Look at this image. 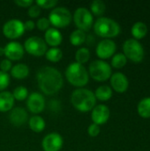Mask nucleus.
<instances>
[{"label":"nucleus","instance_id":"f3484780","mask_svg":"<svg viewBox=\"0 0 150 151\" xmlns=\"http://www.w3.org/2000/svg\"><path fill=\"white\" fill-rule=\"evenodd\" d=\"M9 120L14 127H21L28 120L27 111L21 107H15L10 111Z\"/></svg>","mask_w":150,"mask_h":151},{"label":"nucleus","instance_id":"393cba45","mask_svg":"<svg viewBox=\"0 0 150 151\" xmlns=\"http://www.w3.org/2000/svg\"><path fill=\"white\" fill-rule=\"evenodd\" d=\"M137 111L141 118H150V97H145L140 101L137 106Z\"/></svg>","mask_w":150,"mask_h":151},{"label":"nucleus","instance_id":"412c9836","mask_svg":"<svg viewBox=\"0 0 150 151\" xmlns=\"http://www.w3.org/2000/svg\"><path fill=\"white\" fill-rule=\"evenodd\" d=\"M95 94V96L96 98V100H99V101H102V102H106V101H109L111 96H112V89L110 86L108 85H102V86H99L95 91L94 92Z\"/></svg>","mask_w":150,"mask_h":151},{"label":"nucleus","instance_id":"4c0bfd02","mask_svg":"<svg viewBox=\"0 0 150 151\" xmlns=\"http://www.w3.org/2000/svg\"><path fill=\"white\" fill-rule=\"evenodd\" d=\"M24 27L26 31H32L35 27V23L32 19L26 20V22H24Z\"/></svg>","mask_w":150,"mask_h":151},{"label":"nucleus","instance_id":"f257e3e1","mask_svg":"<svg viewBox=\"0 0 150 151\" xmlns=\"http://www.w3.org/2000/svg\"><path fill=\"white\" fill-rule=\"evenodd\" d=\"M36 81L40 90L47 96H52L57 93L64 84L62 73L52 66L40 68L36 73Z\"/></svg>","mask_w":150,"mask_h":151},{"label":"nucleus","instance_id":"58836bf2","mask_svg":"<svg viewBox=\"0 0 150 151\" xmlns=\"http://www.w3.org/2000/svg\"><path fill=\"white\" fill-rule=\"evenodd\" d=\"M1 56H4V48L0 46V57Z\"/></svg>","mask_w":150,"mask_h":151},{"label":"nucleus","instance_id":"9b49d317","mask_svg":"<svg viewBox=\"0 0 150 151\" xmlns=\"http://www.w3.org/2000/svg\"><path fill=\"white\" fill-rule=\"evenodd\" d=\"M64 144L63 137L56 132L48 134L42 142V147L44 151H59Z\"/></svg>","mask_w":150,"mask_h":151},{"label":"nucleus","instance_id":"f03ea898","mask_svg":"<svg viewBox=\"0 0 150 151\" xmlns=\"http://www.w3.org/2000/svg\"><path fill=\"white\" fill-rule=\"evenodd\" d=\"M71 103L77 111L88 112L95 106L96 98L93 91L85 88H80L72 92L71 96Z\"/></svg>","mask_w":150,"mask_h":151},{"label":"nucleus","instance_id":"f8f14e48","mask_svg":"<svg viewBox=\"0 0 150 151\" xmlns=\"http://www.w3.org/2000/svg\"><path fill=\"white\" fill-rule=\"evenodd\" d=\"M116 43L111 39H103L98 42L95 50L97 57L101 60L108 59L111 57H113L116 52Z\"/></svg>","mask_w":150,"mask_h":151},{"label":"nucleus","instance_id":"423d86ee","mask_svg":"<svg viewBox=\"0 0 150 151\" xmlns=\"http://www.w3.org/2000/svg\"><path fill=\"white\" fill-rule=\"evenodd\" d=\"M49 20L50 23L55 28H63L70 25L72 16L71 12L63 6L55 7L51 10L50 13L49 14Z\"/></svg>","mask_w":150,"mask_h":151},{"label":"nucleus","instance_id":"b1692460","mask_svg":"<svg viewBox=\"0 0 150 151\" xmlns=\"http://www.w3.org/2000/svg\"><path fill=\"white\" fill-rule=\"evenodd\" d=\"M86 39H87L86 33L80 29H75L74 31H72L69 37L71 44L76 47L82 45L85 42Z\"/></svg>","mask_w":150,"mask_h":151},{"label":"nucleus","instance_id":"c9c22d12","mask_svg":"<svg viewBox=\"0 0 150 151\" xmlns=\"http://www.w3.org/2000/svg\"><path fill=\"white\" fill-rule=\"evenodd\" d=\"M11 67H12L11 61H10L7 58H4V59H3L0 62V71L1 72H4V73H8V72L11 71Z\"/></svg>","mask_w":150,"mask_h":151},{"label":"nucleus","instance_id":"dca6fc26","mask_svg":"<svg viewBox=\"0 0 150 151\" xmlns=\"http://www.w3.org/2000/svg\"><path fill=\"white\" fill-rule=\"evenodd\" d=\"M111 89H114L117 93L122 94L125 93L128 87L129 81L127 77L122 73H115L111 76Z\"/></svg>","mask_w":150,"mask_h":151},{"label":"nucleus","instance_id":"4468645a","mask_svg":"<svg viewBox=\"0 0 150 151\" xmlns=\"http://www.w3.org/2000/svg\"><path fill=\"white\" fill-rule=\"evenodd\" d=\"M4 48V56L10 61L20 60L25 53L23 46L18 42L11 41L8 42Z\"/></svg>","mask_w":150,"mask_h":151},{"label":"nucleus","instance_id":"5701e85b","mask_svg":"<svg viewBox=\"0 0 150 151\" xmlns=\"http://www.w3.org/2000/svg\"><path fill=\"white\" fill-rule=\"evenodd\" d=\"M28 125H29V128L33 132L41 133L45 129L46 123L42 117H41L39 115H34L29 119Z\"/></svg>","mask_w":150,"mask_h":151},{"label":"nucleus","instance_id":"39448f33","mask_svg":"<svg viewBox=\"0 0 150 151\" xmlns=\"http://www.w3.org/2000/svg\"><path fill=\"white\" fill-rule=\"evenodd\" d=\"M88 74L93 80L103 82L109 80L112 74L111 66L104 60H94L88 67Z\"/></svg>","mask_w":150,"mask_h":151},{"label":"nucleus","instance_id":"0eeeda50","mask_svg":"<svg viewBox=\"0 0 150 151\" xmlns=\"http://www.w3.org/2000/svg\"><path fill=\"white\" fill-rule=\"evenodd\" d=\"M123 51L126 58L133 63H141L144 58V49L139 41L128 39L123 44Z\"/></svg>","mask_w":150,"mask_h":151},{"label":"nucleus","instance_id":"c85d7f7f","mask_svg":"<svg viewBox=\"0 0 150 151\" xmlns=\"http://www.w3.org/2000/svg\"><path fill=\"white\" fill-rule=\"evenodd\" d=\"M127 63V58L123 53H118L115 54L111 58V66L116 69H121L123 68Z\"/></svg>","mask_w":150,"mask_h":151},{"label":"nucleus","instance_id":"2eb2a0df","mask_svg":"<svg viewBox=\"0 0 150 151\" xmlns=\"http://www.w3.org/2000/svg\"><path fill=\"white\" fill-rule=\"evenodd\" d=\"M110 109L104 104L95 105L91 111V119L94 124L98 126L105 124L110 119Z\"/></svg>","mask_w":150,"mask_h":151},{"label":"nucleus","instance_id":"4be33fe9","mask_svg":"<svg viewBox=\"0 0 150 151\" xmlns=\"http://www.w3.org/2000/svg\"><path fill=\"white\" fill-rule=\"evenodd\" d=\"M131 33L133 36V39L135 40H141L143 39L147 34H148V27L147 25L142 21H138L133 24L131 29Z\"/></svg>","mask_w":150,"mask_h":151},{"label":"nucleus","instance_id":"a211bd4d","mask_svg":"<svg viewBox=\"0 0 150 151\" xmlns=\"http://www.w3.org/2000/svg\"><path fill=\"white\" fill-rule=\"evenodd\" d=\"M63 41V36L61 32L55 28L50 27L44 34V42L47 45H50L51 48L58 47Z\"/></svg>","mask_w":150,"mask_h":151},{"label":"nucleus","instance_id":"f704fd0d","mask_svg":"<svg viewBox=\"0 0 150 151\" xmlns=\"http://www.w3.org/2000/svg\"><path fill=\"white\" fill-rule=\"evenodd\" d=\"M100 132H101V128H100V126L96 125V124H94L92 123L88 128V134L90 137H96L100 134Z\"/></svg>","mask_w":150,"mask_h":151},{"label":"nucleus","instance_id":"cd10ccee","mask_svg":"<svg viewBox=\"0 0 150 151\" xmlns=\"http://www.w3.org/2000/svg\"><path fill=\"white\" fill-rule=\"evenodd\" d=\"M90 58V51L88 48L82 47L77 50L75 53V62L80 65L86 64Z\"/></svg>","mask_w":150,"mask_h":151},{"label":"nucleus","instance_id":"6e6552de","mask_svg":"<svg viewBox=\"0 0 150 151\" xmlns=\"http://www.w3.org/2000/svg\"><path fill=\"white\" fill-rule=\"evenodd\" d=\"M72 19L77 29L87 32L91 29L94 25V17L90 11L85 7H79L75 10Z\"/></svg>","mask_w":150,"mask_h":151},{"label":"nucleus","instance_id":"7ed1b4c3","mask_svg":"<svg viewBox=\"0 0 150 151\" xmlns=\"http://www.w3.org/2000/svg\"><path fill=\"white\" fill-rule=\"evenodd\" d=\"M93 26L95 35L104 39L117 37L121 31L119 24L116 20L108 17L98 18Z\"/></svg>","mask_w":150,"mask_h":151},{"label":"nucleus","instance_id":"20e7f679","mask_svg":"<svg viewBox=\"0 0 150 151\" xmlns=\"http://www.w3.org/2000/svg\"><path fill=\"white\" fill-rule=\"evenodd\" d=\"M65 78L70 84L78 88H84L89 81V74L86 67L76 62H72L67 66Z\"/></svg>","mask_w":150,"mask_h":151},{"label":"nucleus","instance_id":"aec40b11","mask_svg":"<svg viewBox=\"0 0 150 151\" xmlns=\"http://www.w3.org/2000/svg\"><path fill=\"white\" fill-rule=\"evenodd\" d=\"M11 76L16 80H24L29 75V67L22 63L13 65L10 71Z\"/></svg>","mask_w":150,"mask_h":151},{"label":"nucleus","instance_id":"6ab92c4d","mask_svg":"<svg viewBox=\"0 0 150 151\" xmlns=\"http://www.w3.org/2000/svg\"><path fill=\"white\" fill-rule=\"evenodd\" d=\"M14 98L11 92L2 91L0 92V112L10 111L14 106Z\"/></svg>","mask_w":150,"mask_h":151},{"label":"nucleus","instance_id":"ddd939ff","mask_svg":"<svg viewBox=\"0 0 150 151\" xmlns=\"http://www.w3.org/2000/svg\"><path fill=\"white\" fill-rule=\"evenodd\" d=\"M27 107L28 111L35 115L41 113L45 108V98L44 96L38 93L33 92L28 95L27 98Z\"/></svg>","mask_w":150,"mask_h":151},{"label":"nucleus","instance_id":"c756f323","mask_svg":"<svg viewBox=\"0 0 150 151\" xmlns=\"http://www.w3.org/2000/svg\"><path fill=\"white\" fill-rule=\"evenodd\" d=\"M11 94L13 96L14 100L17 101H24L28 97V90L24 86H19L15 88Z\"/></svg>","mask_w":150,"mask_h":151},{"label":"nucleus","instance_id":"e433bc0d","mask_svg":"<svg viewBox=\"0 0 150 151\" xmlns=\"http://www.w3.org/2000/svg\"><path fill=\"white\" fill-rule=\"evenodd\" d=\"M14 4H17L19 7H23V8H29L32 4H34V2L33 0H15Z\"/></svg>","mask_w":150,"mask_h":151},{"label":"nucleus","instance_id":"1a4fd4ad","mask_svg":"<svg viewBox=\"0 0 150 151\" xmlns=\"http://www.w3.org/2000/svg\"><path fill=\"white\" fill-rule=\"evenodd\" d=\"M23 48L25 51L32 56L42 57L45 55L48 50V45L41 37L31 36L25 41Z\"/></svg>","mask_w":150,"mask_h":151},{"label":"nucleus","instance_id":"72a5a7b5","mask_svg":"<svg viewBox=\"0 0 150 151\" xmlns=\"http://www.w3.org/2000/svg\"><path fill=\"white\" fill-rule=\"evenodd\" d=\"M27 14L30 18L32 19H34V18H37L39 17V15L41 14V8L34 3V4H32L28 10H27Z\"/></svg>","mask_w":150,"mask_h":151},{"label":"nucleus","instance_id":"a878e982","mask_svg":"<svg viewBox=\"0 0 150 151\" xmlns=\"http://www.w3.org/2000/svg\"><path fill=\"white\" fill-rule=\"evenodd\" d=\"M45 57H46L48 61L52 62V63H57V62H59L62 59L63 51L58 47L50 48V49L47 50V51L45 53Z\"/></svg>","mask_w":150,"mask_h":151},{"label":"nucleus","instance_id":"9d476101","mask_svg":"<svg viewBox=\"0 0 150 151\" xmlns=\"http://www.w3.org/2000/svg\"><path fill=\"white\" fill-rule=\"evenodd\" d=\"M3 34L4 35L10 39L15 40L22 36L25 33L24 22L19 19H11L7 20L3 26Z\"/></svg>","mask_w":150,"mask_h":151},{"label":"nucleus","instance_id":"2f4dec72","mask_svg":"<svg viewBox=\"0 0 150 151\" xmlns=\"http://www.w3.org/2000/svg\"><path fill=\"white\" fill-rule=\"evenodd\" d=\"M10 84V75L6 73L0 71V92L4 91V89Z\"/></svg>","mask_w":150,"mask_h":151},{"label":"nucleus","instance_id":"7c9ffc66","mask_svg":"<svg viewBox=\"0 0 150 151\" xmlns=\"http://www.w3.org/2000/svg\"><path fill=\"white\" fill-rule=\"evenodd\" d=\"M34 3L41 9H54L57 4V0H37Z\"/></svg>","mask_w":150,"mask_h":151},{"label":"nucleus","instance_id":"bb28decb","mask_svg":"<svg viewBox=\"0 0 150 151\" xmlns=\"http://www.w3.org/2000/svg\"><path fill=\"white\" fill-rule=\"evenodd\" d=\"M106 11V5L102 0H94L90 4V12L95 16L102 17Z\"/></svg>","mask_w":150,"mask_h":151},{"label":"nucleus","instance_id":"473e14b6","mask_svg":"<svg viewBox=\"0 0 150 151\" xmlns=\"http://www.w3.org/2000/svg\"><path fill=\"white\" fill-rule=\"evenodd\" d=\"M35 26L37 27V28L40 30V31H47L49 28H50V20L48 18H41L37 20Z\"/></svg>","mask_w":150,"mask_h":151}]
</instances>
